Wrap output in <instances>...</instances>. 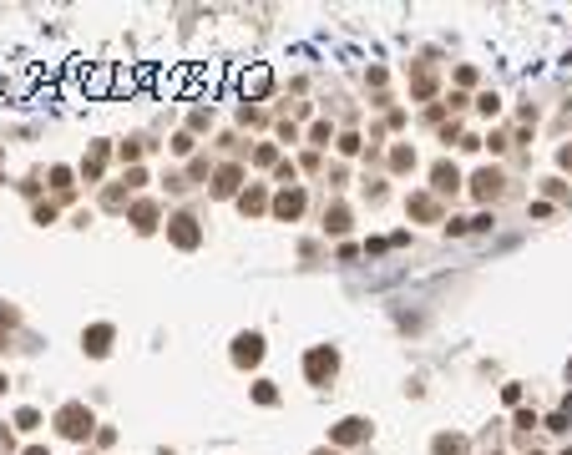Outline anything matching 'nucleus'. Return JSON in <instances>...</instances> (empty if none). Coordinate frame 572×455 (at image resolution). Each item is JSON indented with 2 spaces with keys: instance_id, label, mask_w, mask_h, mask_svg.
Wrapping results in <instances>:
<instances>
[{
  "instance_id": "obj_10",
  "label": "nucleus",
  "mask_w": 572,
  "mask_h": 455,
  "mask_svg": "<svg viewBox=\"0 0 572 455\" xmlns=\"http://www.w3.org/2000/svg\"><path fill=\"white\" fill-rule=\"evenodd\" d=\"M132 223H137L142 233H147L152 223H158V207H152V203H137V207H132Z\"/></svg>"
},
{
  "instance_id": "obj_5",
  "label": "nucleus",
  "mask_w": 572,
  "mask_h": 455,
  "mask_svg": "<svg viewBox=\"0 0 572 455\" xmlns=\"http://www.w3.org/2000/svg\"><path fill=\"white\" fill-rule=\"evenodd\" d=\"M274 213H279V218H299V213H304V192H299V187H284L279 203H274Z\"/></svg>"
},
{
  "instance_id": "obj_17",
  "label": "nucleus",
  "mask_w": 572,
  "mask_h": 455,
  "mask_svg": "<svg viewBox=\"0 0 572 455\" xmlns=\"http://www.w3.org/2000/svg\"><path fill=\"white\" fill-rule=\"evenodd\" d=\"M51 187H56V192L71 187V172H66V167H56V172H51Z\"/></svg>"
},
{
  "instance_id": "obj_4",
  "label": "nucleus",
  "mask_w": 572,
  "mask_h": 455,
  "mask_svg": "<svg viewBox=\"0 0 572 455\" xmlns=\"http://www.w3.org/2000/svg\"><path fill=\"white\" fill-rule=\"evenodd\" d=\"M471 192H476V198H497V192H501V172H491V167H481V172L471 177Z\"/></svg>"
},
{
  "instance_id": "obj_3",
  "label": "nucleus",
  "mask_w": 572,
  "mask_h": 455,
  "mask_svg": "<svg viewBox=\"0 0 572 455\" xmlns=\"http://www.w3.org/2000/svg\"><path fill=\"white\" fill-rule=\"evenodd\" d=\"M233 359L238 364H258L264 359V339H258V334H238V339H233Z\"/></svg>"
},
{
  "instance_id": "obj_16",
  "label": "nucleus",
  "mask_w": 572,
  "mask_h": 455,
  "mask_svg": "<svg viewBox=\"0 0 572 455\" xmlns=\"http://www.w3.org/2000/svg\"><path fill=\"white\" fill-rule=\"evenodd\" d=\"M238 207H243V213H258V207H264V192H243Z\"/></svg>"
},
{
  "instance_id": "obj_8",
  "label": "nucleus",
  "mask_w": 572,
  "mask_h": 455,
  "mask_svg": "<svg viewBox=\"0 0 572 455\" xmlns=\"http://www.w3.org/2000/svg\"><path fill=\"white\" fill-rule=\"evenodd\" d=\"M456 187H461V172L451 162H440L436 167V192H456Z\"/></svg>"
},
{
  "instance_id": "obj_6",
  "label": "nucleus",
  "mask_w": 572,
  "mask_h": 455,
  "mask_svg": "<svg viewBox=\"0 0 572 455\" xmlns=\"http://www.w3.org/2000/svg\"><path fill=\"white\" fill-rule=\"evenodd\" d=\"M173 243H177V248H192V243H198V223H192L188 213L173 218Z\"/></svg>"
},
{
  "instance_id": "obj_13",
  "label": "nucleus",
  "mask_w": 572,
  "mask_h": 455,
  "mask_svg": "<svg viewBox=\"0 0 572 455\" xmlns=\"http://www.w3.org/2000/svg\"><path fill=\"white\" fill-rule=\"evenodd\" d=\"M324 228H329V233H345V228H349V213H345V207H334V213L324 218Z\"/></svg>"
},
{
  "instance_id": "obj_1",
  "label": "nucleus",
  "mask_w": 572,
  "mask_h": 455,
  "mask_svg": "<svg viewBox=\"0 0 572 455\" xmlns=\"http://www.w3.org/2000/svg\"><path fill=\"white\" fill-rule=\"evenodd\" d=\"M334 369H340V359H334V349H329V344L309 349V359H304V374H309L314 385H329V380H334Z\"/></svg>"
},
{
  "instance_id": "obj_19",
  "label": "nucleus",
  "mask_w": 572,
  "mask_h": 455,
  "mask_svg": "<svg viewBox=\"0 0 572 455\" xmlns=\"http://www.w3.org/2000/svg\"><path fill=\"white\" fill-rule=\"evenodd\" d=\"M314 455H340V450H314Z\"/></svg>"
},
{
  "instance_id": "obj_11",
  "label": "nucleus",
  "mask_w": 572,
  "mask_h": 455,
  "mask_svg": "<svg viewBox=\"0 0 572 455\" xmlns=\"http://www.w3.org/2000/svg\"><path fill=\"white\" fill-rule=\"evenodd\" d=\"M365 435V420H345L340 430H334V440H340V445H349V440H360Z\"/></svg>"
},
{
  "instance_id": "obj_12",
  "label": "nucleus",
  "mask_w": 572,
  "mask_h": 455,
  "mask_svg": "<svg viewBox=\"0 0 572 455\" xmlns=\"http://www.w3.org/2000/svg\"><path fill=\"white\" fill-rule=\"evenodd\" d=\"M243 91H249V96L269 91V71H264V66H258V71H249V76H243Z\"/></svg>"
},
{
  "instance_id": "obj_15",
  "label": "nucleus",
  "mask_w": 572,
  "mask_h": 455,
  "mask_svg": "<svg viewBox=\"0 0 572 455\" xmlns=\"http://www.w3.org/2000/svg\"><path fill=\"white\" fill-rule=\"evenodd\" d=\"M436 455H461V440L456 435H440L436 440Z\"/></svg>"
},
{
  "instance_id": "obj_2",
  "label": "nucleus",
  "mask_w": 572,
  "mask_h": 455,
  "mask_svg": "<svg viewBox=\"0 0 572 455\" xmlns=\"http://www.w3.org/2000/svg\"><path fill=\"white\" fill-rule=\"evenodd\" d=\"M56 425H61V435L86 440V435H92V410H86V405H66V410L56 415Z\"/></svg>"
},
{
  "instance_id": "obj_9",
  "label": "nucleus",
  "mask_w": 572,
  "mask_h": 455,
  "mask_svg": "<svg viewBox=\"0 0 572 455\" xmlns=\"http://www.w3.org/2000/svg\"><path fill=\"white\" fill-rule=\"evenodd\" d=\"M233 187H238V167H223V172H218V182H213V192H218V198H228Z\"/></svg>"
},
{
  "instance_id": "obj_14",
  "label": "nucleus",
  "mask_w": 572,
  "mask_h": 455,
  "mask_svg": "<svg viewBox=\"0 0 572 455\" xmlns=\"http://www.w3.org/2000/svg\"><path fill=\"white\" fill-rule=\"evenodd\" d=\"M410 213L415 218H436V203L431 198H410Z\"/></svg>"
},
{
  "instance_id": "obj_18",
  "label": "nucleus",
  "mask_w": 572,
  "mask_h": 455,
  "mask_svg": "<svg viewBox=\"0 0 572 455\" xmlns=\"http://www.w3.org/2000/svg\"><path fill=\"white\" fill-rule=\"evenodd\" d=\"M16 425H21V430H36V425H41V415H36V410H21Z\"/></svg>"
},
{
  "instance_id": "obj_7",
  "label": "nucleus",
  "mask_w": 572,
  "mask_h": 455,
  "mask_svg": "<svg viewBox=\"0 0 572 455\" xmlns=\"http://www.w3.org/2000/svg\"><path fill=\"white\" fill-rule=\"evenodd\" d=\"M107 349H112V329H107V324H97V329H86V354H107Z\"/></svg>"
}]
</instances>
